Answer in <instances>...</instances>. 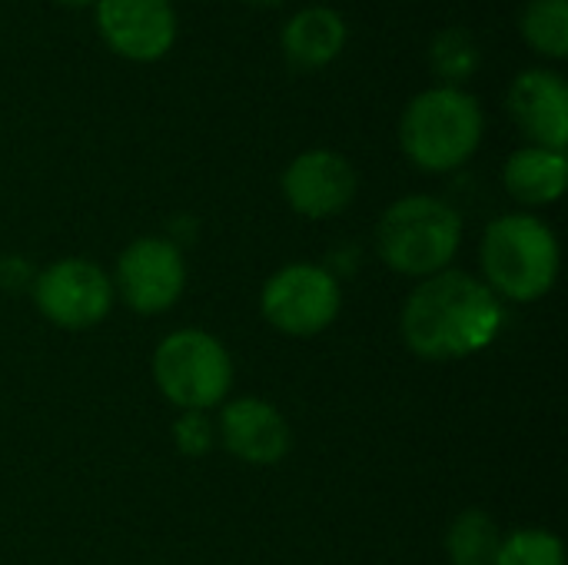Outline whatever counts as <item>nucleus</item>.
I'll list each match as a JSON object with an SVG mask.
<instances>
[{
  "label": "nucleus",
  "mask_w": 568,
  "mask_h": 565,
  "mask_svg": "<svg viewBox=\"0 0 568 565\" xmlns=\"http://www.w3.org/2000/svg\"><path fill=\"white\" fill-rule=\"evenodd\" d=\"M509 113L519 130L546 150H566L568 87L552 70H526L509 87Z\"/></svg>",
  "instance_id": "9b49d317"
},
{
  "label": "nucleus",
  "mask_w": 568,
  "mask_h": 565,
  "mask_svg": "<svg viewBox=\"0 0 568 565\" xmlns=\"http://www.w3.org/2000/svg\"><path fill=\"white\" fill-rule=\"evenodd\" d=\"M176 446L186 453V456H203L210 453L213 446V426L203 413L196 410H186L176 423Z\"/></svg>",
  "instance_id": "6ab92c4d"
},
{
  "label": "nucleus",
  "mask_w": 568,
  "mask_h": 565,
  "mask_svg": "<svg viewBox=\"0 0 568 565\" xmlns=\"http://www.w3.org/2000/svg\"><path fill=\"white\" fill-rule=\"evenodd\" d=\"M463 240L459 213L436 196L393 203L376 230L383 260L403 276H436L449 266Z\"/></svg>",
  "instance_id": "20e7f679"
},
{
  "label": "nucleus",
  "mask_w": 568,
  "mask_h": 565,
  "mask_svg": "<svg viewBox=\"0 0 568 565\" xmlns=\"http://www.w3.org/2000/svg\"><path fill=\"white\" fill-rule=\"evenodd\" d=\"M246 3H256V7H273V3H283V0H246Z\"/></svg>",
  "instance_id": "412c9836"
},
{
  "label": "nucleus",
  "mask_w": 568,
  "mask_h": 565,
  "mask_svg": "<svg viewBox=\"0 0 568 565\" xmlns=\"http://www.w3.org/2000/svg\"><path fill=\"white\" fill-rule=\"evenodd\" d=\"M339 313V283L329 270L293 263L263 290V316L290 336H313Z\"/></svg>",
  "instance_id": "423d86ee"
},
{
  "label": "nucleus",
  "mask_w": 568,
  "mask_h": 565,
  "mask_svg": "<svg viewBox=\"0 0 568 565\" xmlns=\"http://www.w3.org/2000/svg\"><path fill=\"white\" fill-rule=\"evenodd\" d=\"M223 443L226 450L253 466L280 463L290 450L286 420L263 400H236L223 410Z\"/></svg>",
  "instance_id": "f8f14e48"
},
{
  "label": "nucleus",
  "mask_w": 568,
  "mask_h": 565,
  "mask_svg": "<svg viewBox=\"0 0 568 565\" xmlns=\"http://www.w3.org/2000/svg\"><path fill=\"white\" fill-rule=\"evenodd\" d=\"M479 60H483L479 43L466 27H446L429 43V63L449 87L469 80L479 70Z\"/></svg>",
  "instance_id": "f3484780"
},
{
  "label": "nucleus",
  "mask_w": 568,
  "mask_h": 565,
  "mask_svg": "<svg viewBox=\"0 0 568 565\" xmlns=\"http://www.w3.org/2000/svg\"><path fill=\"white\" fill-rule=\"evenodd\" d=\"M280 43L296 70H320L339 57L346 43V23L333 7H306L286 20Z\"/></svg>",
  "instance_id": "ddd939ff"
},
{
  "label": "nucleus",
  "mask_w": 568,
  "mask_h": 565,
  "mask_svg": "<svg viewBox=\"0 0 568 565\" xmlns=\"http://www.w3.org/2000/svg\"><path fill=\"white\" fill-rule=\"evenodd\" d=\"M33 300L40 313L63 330H87L110 313L113 283L87 260H60L37 276Z\"/></svg>",
  "instance_id": "0eeeda50"
},
{
  "label": "nucleus",
  "mask_w": 568,
  "mask_h": 565,
  "mask_svg": "<svg viewBox=\"0 0 568 565\" xmlns=\"http://www.w3.org/2000/svg\"><path fill=\"white\" fill-rule=\"evenodd\" d=\"M523 37L542 57L562 60L568 53V0H529L523 10Z\"/></svg>",
  "instance_id": "dca6fc26"
},
{
  "label": "nucleus",
  "mask_w": 568,
  "mask_h": 565,
  "mask_svg": "<svg viewBox=\"0 0 568 565\" xmlns=\"http://www.w3.org/2000/svg\"><path fill=\"white\" fill-rule=\"evenodd\" d=\"M97 27L126 60H160L176 40L170 0H97Z\"/></svg>",
  "instance_id": "1a4fd4ad"
},
{
  "label": "nucleus",
  "mask_w": 568,
  "mask_h": 565,
  "mask_svg": "<svg viewBox=\"0 0 568 565\" xmlns=\"http://www.w3.org/2000/svg\"><path fill=\"white\" fill-rule=\"evenodd\" d=\"M359 176L353 163L333 150H310L296 157L283 173V193L303 216L323 220L343 213L356 196Z\"/></svg>",
  "instance_id": "9d476101"
},
{
  "label": "nucleus",
  "mask_w": 568,
  "mask_h": 565,
  "mask_svg": "<svg viewBox=\"0 0 568 565\" xmlns=\"http://www.w3.org/2000/svg\"><path fill=\"white\" fill-rule=\"evenodd\" d=\"M493 565H566L562 543L546 529H519L499 543Z\"/></svg>",
  "instance_id": "a211bd4d"
},
{
  "label": "nucleus",
  "mask_w": 568,
  "mask_h": 565,
  "mask_svg": "<svg viewBox=\"0 0 568 565\" xmlns=\"http://www.w3.org/2000/svg\"><path fill=\"white\" fill-rule=\"evenodd\" d=\"M186 283V266L170 240L143 236L133 240L116 263V290L136 313L170 310Z\"/></svg>",
  "instance_id": "6e6552de"
},
{
  "label": "nucleus",
  "mask_w": 568,
  "mask_h": 565,
  "mask_svg": "<svg viewBox=\"0 0 568 565\" xmlns=\"http://www.w3.org/2000/svg\"><path fill=\"white\" fill-rule=\"evenodd\" d=\"M57 3H63V7H87V3H93V0H57Z\"/></svg>",
  "instance_id": "aec40b11"
},
{
  "label": "nucleus",
  "mask_w": 568,
  "mask_h": 565,
  "mask_svg": "<svg viewBox=\"0 0 568 565\" xmlns=\"http://www.w3.org/2000/svg\"><path fill=\"white\" fill-rule=\"evenodd\" d=\"M506 190L529 203V206H542L562 196L568 176V163L562 150H546V147H526L516 150L506 163Z\"/></svg>",
  "instance_id": "4468645a"
},
{
  "label": "nucleus",
  "mask_w": 568,
  "mask_h": 565,
  "mask_svg": "<svg viewBox=\"0 0 568 565\" xmlns=\"http://www.w3.org/2000/svg\"><path fill=\"white\" fill-rule=\"evenodd\" d=\"M483 270L493 293L532 303L546 296L559 276V243L539 216H499L483 236Z\"/></svg>",
  "instance_id": "7ed1b4c3"
},
{
  "label": "nucleus",
  "mask_w": 568,
  "mask_h": 565,
  "mask_svg": "<svg viewBox=\"0 0 568 565\" xmlns=\"http://www.w3.org/2000/svg\"><path fill=\"white\" fill-rule=\"evenodd\" d=\"M399 140L416 167L429 173L456 170L483 140V110L459 87H433L406 107Z\"/></svg>",
  "instance_id": "f03ea898"
},
{
  "label": "nucleus",
  "mask_w": 568,
  "mask_h": 565,
  "mask_svg": "<svg viewBox=\"0 0 568 565\" xmlns=\"http://www.w3.org/2000/svg\"><path fill=\"white\" fill-rule=\"evenodd\" d=\"M499 296L469 273H436L409 296L403 336L416 356L463 360L486 350L503 330Z\"/></svg>",
  "instance_id": "f257e3e1"
},
{
  "label": "nucleus",
  "mask_w": 568,
  "mask_h": 565,
  "mask_svg": "<svg viewBox=\"0 0 568 565\" xmlns=\"http://www.w3.org/2000/svg\"><path fill=\"white\" fill-rule=\"evenodd\" d=\"M499 543L496 523L483 509H469L449 529V559L453 565H493Z\"/></svg>",
  "instance_id": "2eb2a0df"
},
{
  "label": "nucleus",
  "mask_w": 568,
  "mask_h": 565,
  "mask_svg": "<svg viewBox=\"0 0 568 565\" xmlns=\"http://www.w3.org/2000/svg\"><path fill=\"white\" fill-rule=\"evenodd\" d=\"M153 376L160 393L180 410L216 406L233 383V363L223 343L200 330L170 333L153 356Z\"/></svg>",
  "instance_id": "39448f33"
}]
</instances>
